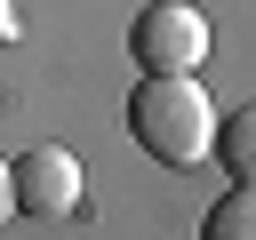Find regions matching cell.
I'll list each match as a JSON object with an SVG mask.
<instances>
[{
  "instance_id": "obj_1",
  "label": "cell",
  "mask_w": 256,
  "mask_h": 240,
  "mask_svg": "<svg viewBox=\"0 0 256 240\" xmlns=\"http://www.w3.org/2000/svg\"><path fill=\"white\" fill-rule=\"evenodd\" d=\"M216 104H208V88H200V72H144L136 80V96H128V128H136V144L160 160V168H200L208 160V144H216Z\"/></svg>"
},
{
  "instance_id": "obj_3",
  "label": "cell",
  "mask_w": 256,
  "mask_h": 240,
  "mask_svg": "<svg viewBox=\"0 0 256 240\" xmlns=\"http://www.w3.org/2000/svg\"><path fill=\"white\" fill-rule=\"evenodd\" d=\"M8 192H16V216H72L80 208V160L64 144H32L8 160Z\"/></svg>"
},
{
  "instance_id": "obj_5",
  "label": "cell",
  "mask_w": 256,
  "mask_h": 240,
  "mask_svg": "<svg viewBox=\"0 0 256 240\" xmlns=\"http://www.w3.org/2000/svg\"><path fill=\"white\" fill-rule=\"evenodd\" d=\"M200 240H256V184H232V192L200 216Z\"/></svg>"
},
{
  "instance_id": "obj_6",
  "label": "cell",
  "mask_w": 256,
  "mask_h": 240,
  "mask_svg": "<svg viewBox=\"0 0 256 240\" xmlns=\"http://www.w3.org/2000/svg\"><path fill=\"white\" fill-rule=\"evenodd\" d=\"M16 216V192H8V160H0V224Z\"/></svg>"
},
{
  "instance_id": "obj_7",
  "label": "cell",
  "mask_w": 256,
  "mask_h": 240,
  "mask_svg": "<svg viewBox=\"0 0 256 240\" xmlns=\"http://www.w3.org/2000/svg\"><path fill=\"white\" fill-rule=\"evenodd\" d=\"M16 24H24V16H16V0H0V40H16Z\"/></svg>"
},
{
  "instance_id": "obj_4",
  "label": "cell",
  "mask_w": 256,
  "mask_h": 240,
  "mask_svg": "<svg viewBox=\"0 0 256 240\" xmlns=\"http://www.w3.org/2000/svg\"><path fill=\"white\" fill-rule=\"evenodd\" d=\"M208 152L232 168V184H256V104H240L232 120H216V144Z\"/></svg>"
},
{
  "instance_id": "obj_2",
  "label": "cell",
  "mask_w": 256,
  "mask_h": 240,
  "mask_svg": "<svg viewBox=\"0 0 256 240\" xmlns=\"http://www.w3.org/2000/svg\"><path fill=\"white\" fill-rule=\"evenodd\" d=\"M128 56L144 64V72H200L208 64V16L192 8V0H152L144 16H136V32H128Z\"/></svg>"
}]
</instances>
